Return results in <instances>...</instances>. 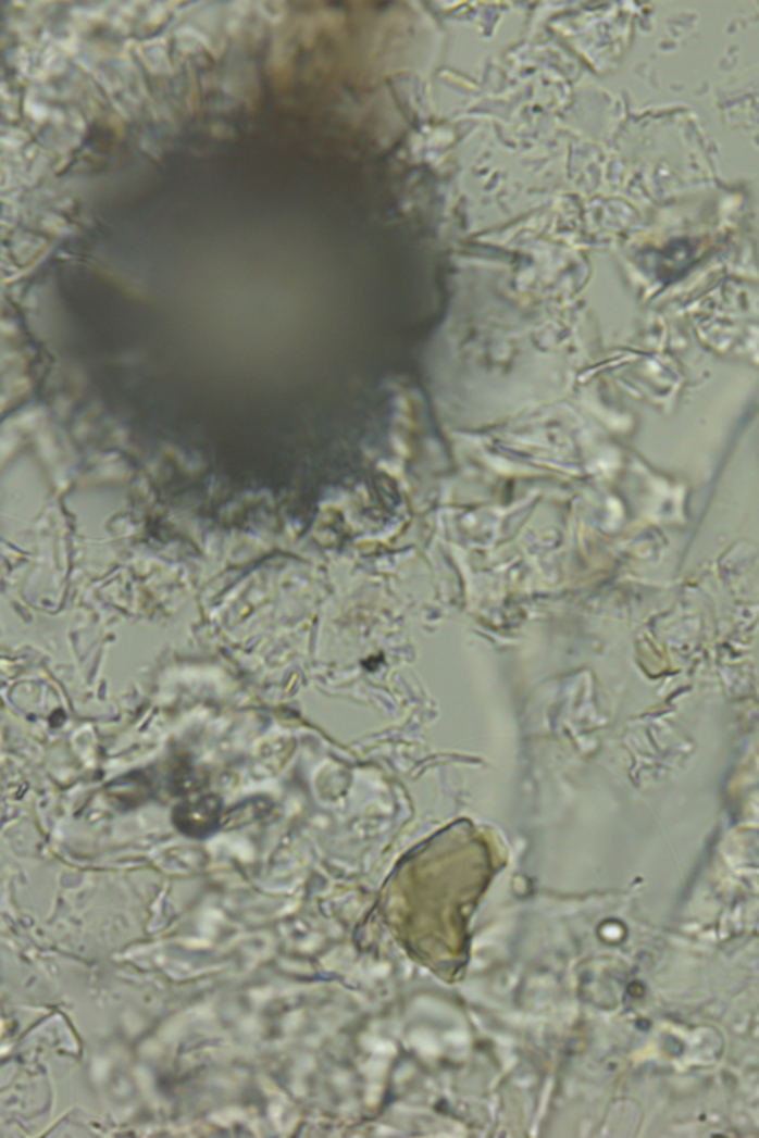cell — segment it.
Returning <instances> with one entry per match:
<instances>
[{
	"label": "cell",
	"instance_id": "obj_1",
	"mask_svg": "<svg viewBox=\"0 0 759 1138\" xmlns=\"http://www.w3.org/2000/svg\"><path fill=\"white\" fill-rule=\"evenodd\" d=\"M220 815H222V802L211 795V797L179 805L174 811V823L183 834L201 838L217 829Z\"/></svg>",
	"mask_w": 759,
	"mask_h": 1138
}]
</instances>
